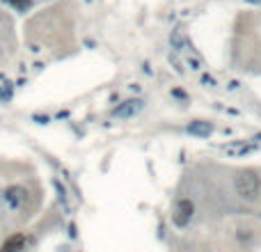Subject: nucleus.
<instances>
[{"mask_svg":"<svg viewBox=\"0 0 261 252\" xmlns=\"http://www.w3.org/2000/svg\"><path fill=\"white\" fill-rule=\"evenodd\" d=\"M170 46H172L176 53H181V51L188 49V37H186L184 28H174L172 33H170Z\"/></svg>","mask_w":261,"mask_h":252,"instance_id":"6","label":"nucleus"},{"mask_svg":"<svg viewBox=\"0 0 261 252\" xmlns=\"http://www.w3.org/2000/svg\"><path fill=\"white\" fill-rule=\"evenodd\" d=\"M236 236H238L240 241H250V238H252V229H243V227H240Z\"/></svg>","mask_w":261,"mask_h":252,"instance_id":"12","label":"nucleus"},{"mask_svg":"<svg viewBox=\"0 0 261 252\" xmlns=\"http://www.w3.org/2000/svg\"><path fill=\"white\" fill-rule=\"evenodd\" d=\"M188 133L197 135V138H208V135L213 133V124H208V122H190Z\"/></svg>","mask_w":261,"mask_h":252,"instance_id":"7","label":"nucleus"},{"mask_svg":"<svg viewBox=\"0 0 261 252\" xmlns=\"http://www.w3.org/2000/svg\"><path fill=\"white\" fill-rule=\"evenodd\" d=\"M30 236L23 234V231H16V234L7 236L5 241H2V245H0V252H26L28 245H30Z\"/></svg>","mask_w":261,"mask_h":252,"instance_id":"4","label":"nucleus"},{"mask_svg":"<svg viewBox=\"0 0 261 252\" xmlns=\"http://www.w3.org/2000/svg\"><path fill=\"white\" fill-rule=\"evenodd\" d=\"M229 90H236V87H238V81H229Z\"/></svg>","mask_w":261,"mask_h":252,"instance_id":"14","label":"nucleus"},{"mask_svg":"<svg viewBox=\"0 0 261 252\" xmlns=\"http://www.w3.org/2000/svg\"><path fill=\"white\" fill-rule=\"evenodd\" d=\"M28 197H30V195H28V190L23 186H10L5 193H2V199H5L10 211H21L23 206H26Z\"/></svg>","mask_w":261,"mask_h":252,"instance_id":"2","label":"nucleus"},{"mask_svg":"<svg viewBox=\"0 0 261 252\" xmlns=\"http://www.w3.org/2000/svg\"><path fill=\"white\" fill-rule=\"evenodd\" d=\"M202 85H204V87H216L218 83H216V78H213V76L202 74Z\"/></svg>","mask_w":261,"mask_h":252,"instance_id":"11","label":"nucleus"},{"mask_svg":"<svg viewBox=\"0 0 261 252\" xmlns=\"http://www.w3.org/2000/svg\"><path fill=\"white\" fill-rule=\"evenodd\" d=\"M172 94H174V97H176V99H186V94H184V92H181V90H172Z\"/></svg>","mask_w":261,"mask_h":252,"instance_id":"13","label":"nucleus"},{"mask_svg":"<svg viewBox=\"0 0 261 252\" xmlns=\"http://www.w3.org/2000/svg\"><path fill=\"white\" fill-rule=\"evenodd\" d=\"M186 62H188V67H190V69H195V71H200L202 67H204V65H202V60L197 58V55L192 53V51H190V55L186 58Z\"/></svg>","mask_w":261,"mask_h":252,"instance_id":"8","label":"nucleus"},{"mask_svg":"<svg viewBox=\"0 0 261 252\" xmlns=\"http://www.w3.org/2000/svg\"><path fill=\"white\" fill-rule=\"evenodd\" d=\"M192 213H195V204H192L188 197H181L179 202H176V206H174V213H172L174 225L186 227L192 220Z\"/></svg>","mask_w":261,"mask_h":252,"instance_id":"3","label":"nucleus"},{"mask_svg":"<svg viewBox=\"0 0 261 252\" xmlns=\"http://www.w3.org/2000/svg\"><path fill=\"white\" fill-rule=\"evenodd\" d=\"M256 147L254 145H248V147H240V149H229V154L232 156H243V154H250V151H254Z\"/></svg>","mask_w":261,"mask_h":252,"instance_id":"9","label":"nucleus"},{"mask_svg":"<svg viewBox=\"0 0 261 252\" xmlns=\"http://www.w3.org/2000/svg\"><path fill=\"white\" fill-rule=\"evenodd\" d=\"M254 140H261V133H259V135H256V138H254Z\"/></svg>","mask_w":261,"mask_h":252,"instance_id":"16","label":"nucleus"},{"mask_svg":"<svg viewBox=\"0 0 261 252\" xmlns=\"http://www.w3.org/2000/svg\"><path fill=\"white\" fill-rule=\"evenodd\" d=\"M7 3H10L12 7H16V10H28V7H30V0H7Z\"/></svg>","mask_w":261,"mask_h":252,"instance_id":"10","label":"nucleus"},{"mask_svg":"<svg viewBox=\"0 0 261 252\" xmlns=\"http://www.w3.org/2000/svg\"><path fill=\"white\" fill-rule=\"evenodd\" d=\"M248 3H254V5H261V0H248Z\"/></svg>","mask_w":261,"mask_h":252,"instance_id":"15","label":"nucleus"},{"mask_svg":"<svg viewBox=\"0 0 261 252\" xmlns=\"http://www.w3.org/2000/svg\"><path fill=\"white\" fill-rule=\"evenodd\" d=\"M234 190L240 199H245V202H254L261 193V179L256 177L254 172L243 170L234 177Z\"/></svg>","mask_w":261,"mask_h":252,"instance_id":"1","label":"nucleus"},{"mask_svg":"<svg viewBox=\"0 0 261 252\" xmlns=\"http://www.w3.org/2000/svg\"><path fill=\"white\" fill-rule=\"evenodd\" d=\"M142 106H144L142 99H128V101L120 103L114 108V117H133V115H138L142 110Z\"/></svg>","mask_w":261,"mask_h":252,"instance_id":"5","label":"nucleus"}]
</instances>
